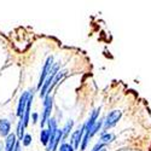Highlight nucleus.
<instances>
[{"mask_svg": "<svg viewBox=\"0 0 151 151\" xmlns=\"http://www.w3.org/2000/svg\"><path fill=\"white\" fill-rule=\"evenodd\" d=\"M53 97L51 93L46 94V97L44 98V111H42V116H41V127L47 123V121L51 119V111H52V105H53Z\"/></svg>", "mask_w": 151, "mask_h": 151, "instance_id": "1", "label": "nucleus"}, {"mask_svg": "<svg viewBox=\"0 0 151 151\" xmlns=\"http://www.w3.org/2000/svg\"><path fill=\"white\" fill-rule=\"evenodd\" d=\"M59 73V64L58 63H56V64H53V68H52V70H51V74L48 75V78L46 79V81L44 82V85H42V87H41V90H40V96L41 97H46V94L48 93V91H50V87H51V85H52V82H53V80H55V78H56V75Z\"/></svg>", "mask_w": 151, "mask_h": 151, "instance_id": "2", "label": "nucleus"}, {"mask_svg": "<svg viewBox=\"0 0 151 151\" xmlns=\"http://www.w3.org/2000/svg\"><path fill=\"white\" fill-rule=\"evenodd\" d=\"M121 116H122V112L120 110H112V111H110L109 114L106 115L104 122H103V129L108 131L109 128H112L119 122Z\"/></svg>", "mask_w": 151, "mask_h": 151, "instance_id": "3", "label": "nucleus"}, {"mask_svg": "<svg viewBox=\"0 0 151 151\" xmlns=\"http://www.w3.org/2000/svg\"><path fill=\"white\" fill-rule=\"evenodd\" d=\"M53 64H55V63H53V57H52V56L48 57V58L46 59V62H45L44 68H42V71H41L40 78H39V83H37V88H39V90H41L44 82H45L46 79L48 78V75L51 74V70H52V68H53Z\"/></svg>", "mask_w": 151, "mask_h": 151, "instance_id": "4", "label": "nucleus"}, {"mask_svg": "<svg viewBox=\"0 0 151 151\" xmlns=\"http://www.w3.org/2000/svg\"><path fill=\"white\" fill-rule=\"evenodd\" d=\"M85 124H82L81 127H79L76 131H74L73 135H71V140H70V144L74 146L75 150H78L79 146L81 145L82 143V139H83V134H85Z\"/></svg>", "mask_w": 151, "mask_h": 151, "instance_id": "5", "label": "nucleus"}, {"mask_svg": "<svg viewBox=\"0 0 151 151\" xmlns=\"http://www.w3.org/2000/svg\"><path fill=\"white\" fill-rule=\"evenodd\" d=\"M62 138H63V129H57L52 135H51V139H50V143L48 145L46 146V150L47 151H56L60 140H62Z\"/></svg>", "mask_w": 151, "mask_h": 151, "instance_id": "6", "label": "nucleus"}, {"mask_svg": "<svg viewBox=\"0 0 151 151\" xmlns=\"http://www.w3.org/2000/svg\"><path fill=\"white\" fill-rule=\"evenodd\" d=\"M29 96H30V92H24L21 96V98H19L18 106H17V116L19 119H22L23 115H24V111H26V108H27V103H28Z\"/></svg>", "mask_w": 151, "mask_h": 151, "instance_id": "7", "label": "nucleus"}, {"mask_svg": "<svg viewBox=\"0 0 151 151\" xmlns=\"http://www.w3.org/2000/svg\"><path fill=\"white\" fill-rule=\"evenodd\" d=\"M17 144V138L15 133H11L6 137V140H5V151H14L15 146Z\"/></svg>", "mask_w": 151, "mask_h": 151, "instance_id": "8", "label": "nucleus"}, {"mask_svg": "<svg viewBox=\"0 0 151 151\" xmlns=\"http://www.w3.org/2000/svg\"><path fill=\"white\" fill-rule=\"evenodd\" d=\"M9 134H11V123L6 119L0 120V135L7 137Z\"/></svg>", "mask_w": 151, "mask_h": 151, "instance_id": "9", "label": "nucleus"}, {"mask_svg": "<svg viewBox=\"0 0 151 151\" xmlns=\"http://www.w3.org/2000/svg\"><path fill=\"white\" fill-rule=\"evenodd\" d=\"M50 139H51V132H50L48 129H42L41 133H40V142L42 145L47 146L48 143H50Z\"/></svg>", "mask_w": 151, "mask_h": 151, "instance_id": "10", "label": "nucleus"}, {"mask_svg": "<svg viewBox=\"0 0 151 151\" xmlns=\"http://www.w3.org/2000/svg\"><path fill=\"white\" fill-rule=\"evenodd\" d=\"M24 128H26V126H24V123H23V120L19 119V122L17 124V135H18V139L21 142H22L23 137H24Z\"/></svg>", "mask_w": 151, "mask_h": 151, "instance_id": "11", "label": "nucleus"}, {"mask_svg": "<svg viewBox=\"0 0 151 151\" xmlns=\"http://www.w3.org/2000/svg\"><path fill=\"white\" fill-rule=\"evenodd\" d=\"M112 139H114V135L109 132H104L100 135V143H103V144H108V143L112 142Z\"/></svg>", "mask_w": 151, "mask_h": 151, "instance_id": "12", "label": "nucleus"}, {"mask_svg": "<svg viewBox=\"0 0 151 151\" xmlns=\"http://www.w3.org/2000/svg\"><path fill=\"white\" fill-rule=\"evenodd\" d=\"M73 126H74V122L73 121H68L67 124L64 126V128H62L63 129V138H67L69 135V133H70V131L73 128Z\"/></svg>", "mask_w": 151, "mask_h": 151, "instance_id": "13", "label": "nucleus"}, {"mask_svg": "<svg viewBox=\"0 0 151 151\" xmlns=\"http://www.w3.org/2000/svg\"><path fill=\"white\" fill-rule=\"evenodd\" d=\"M58 151H75V149H74V146H73L71 144L63 143V144H60Z\"/></svg>", "mask_w": 151, "mask_h": 151, "instance_id": "14", "label": "nucleus"}, {"mask_svg": "<svg viewBox=\"0 0 151 151\" xmlns=\"http://www.w3.org/2000/svg\"><path fill=\"white\" fill-rule=\"evenodd\" d=\"M22 144L24 146H29L32 144V135L30 134H24L23 139H22Z\"/></svg>", "mask_w": 151, "mask_h": 151, "instance_id": "15", "label": "nucleus"}, {"mask_svg": "<svg viewBox=\"0 0 151 151\" xmlns=\"http://www.w3.org/2000/svg\"><path fill=\"white\" fill-rule=\"evenodd\" d=\"M105 147V144H103V143H97L96 145H94V147L92 149V151H102L103 149Z\"/></svg>", "mask_w": 151, "mask_h": 151, "instance_id": "16", "label": "nucleus"}, {"mask_svg": "<svg viewBox=\"0 0 151 151\" xmlns=\"http://www.w3.org/2000/svg\"><path fill=\"white\" fill-rule=\"evenodd\" d=\"M37 116H39V115H37L36 112H34V114L32 115V117H33V122H34V123H36V122H37Z\"/></svg>", "mask_w": 151, "mask_h": 151, "instance_id": "17", "label": "nucleus"}, {"mask_svg": "<svg viewBox=\"0 0 151 151\" xmlns=\"http://www.w3.org/2000/svg\"><path fill=\"white\" fill-rule=\"evenodd\" d=\"M14 151H22V150H21V143H19V142H17V144H16Z\"/></svg>", "mask_w": 151, "mask_h": 151, "instance_id": "18", "label": "nucleus"}, {"mask_svg": "<svg viewBox=\"0 0 151 151\" xmlns=\"http://www.w3.org/2000/svg\"><path fill=\"white\" fill-rule=\"evenodd\" d=\"M102 151H106V149H105V147H104V149H103V150H102Z\"/></svg>", "mask_w": 151, "mask_h": 151, "instance_id": "19", "label": "nucleus"}, {"mask_svg": "<svg viewBox=\"0 0 151 151\" xmlns=\"http://www.w3.org/2000/svg\"><path fill=\"white\" fill-rule=\"evenodd\" d=\"M0 151H1V150H0Z\"/></svg>", "mask_w": 151, "mask_h": 151, "instance_id": "20", "label": "nucleus"}]
</instances>
